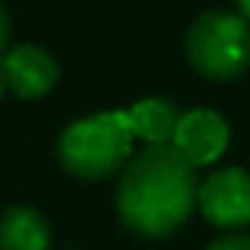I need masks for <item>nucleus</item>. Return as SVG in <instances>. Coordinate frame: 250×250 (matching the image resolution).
Instances as JSON below:
<instances>
[{
	"label": "nucleus",
	"instance_id": "nucleus-9",
	"mask_svg": "<svg viewBox=\"0 0 250 250\" xmlns=\"http://www.w3.org/2000/svg\"><path fill=\"white\" fill-rule=\"evenodd\" d=\"M209 250H250V238L247 235H227V238L212 241Z\"/></svg>",
	"mask_w": 250,
	"mask_h": 250
},
{
	"label": "nucleus",
	"instance_id": "nucleus-12",
	"mask_svg": "<svg viewBox=\"0 0 250 250\" xmlns=\"http://www.w3.org/2000/svg\"><path fill=\"white\" fill-rule=\"evenodd\" d=\"M0 91H3V80H0Z\"/></svg>",
	"mask_w": 250,
	"mask_h": 250
},
{
	"label": "nucleus",
	"instance_id": "nucleus-5",
	"mask_svg": "<svg viewBox=\"0 0 250 250\" xmlns=\"http://www.w3.org/2000/svg\"><path fill=\"white\" fill-rule=\"evenodd\" d=\"M59 77V68L53 62V56L36 44H18L12 50L3 53L0 59V80L3 85L24 97V100H33V97H42L53 88Z\"/></svg>",
	"mask_w": 250,
	"mask_h": 250
},
{
	"label": "nucleus",
	"instance_id": "nucleus-8",
	"mask_svg": "<svg viewBox=\"0 0 250 250\" xmlns=\"http://www.w3.org/2000/svg\"><path fill=\"white\" fill-rule=\"evenodd\" d=\"M50 227L30 206H12L0 218V250H47Z\"/></svg>",
	"mask_w": 250,
	"mask_h": 250
},
{
	"label": "nucleus",
	"instance_id": "nucleus-11",
	"mask_svg": "<svg viewBox=\"0 0 250 250\" xmlns=\"http://www.w3.org/2000/svg\"><path fill=\"white\" fill-rule=\"evenodd\" d=\"M235 3H238V9H241V18L250 21V0H235Z\"/></svg>",
	"mask_w": 250,
	"mask_h": 250
},
{
	"label": "nucleus",
	"instance_id": "nucleus-2",
	"mask_svg": "<svg viewBox=\"0 0 250 250\" xmlns=\"http://www.w3.org/2000/svg\"><path fill=\"white\" fill-rule=\"evenodd\" d=\"M133 130L127 112H103L83 118L65 130L59 142V162L83 180H100L118 171L130 156Z\"/></svg>",
	"mask_w": 250,
	"mask_h": 250
},
{
	"label": "nucleus",
	"instance_id": "nucleus-7",
	"mask_svg": "<svg viewBox=\"0 0 250 250\" xmlns=\"http://www.w3.org/2000/svg\"><path fill=\"white\" fill-rule=\"evenodd\" d=\"M124 112H127L133 136L145 139L147 145H171V139L177 133V124L183 118L180 109L162 97H145Z\"/></svg>",
	"mask_w": 250,
	"mask_h": 250
},
{
	"label": "nucleus",
	"instance_id": "nucleus-1",
	"mask_svg": "<svg viewBox=\"0 0 250 250\" xmlns=\"http://www.w3.org/2000/svg\"><path fill=\"white\" fill-rule=\"evenodd\" d=\"M200 197L194 165L174 145H150L130 159L118 183L121 221L142 235L180 229Z\"/></svg>",
	"mask_w": 250,
	"mask_h": 250
},
{
	"label": "nucleus",
	"instance_id": "nucleus-10",
	"mask_svg": "<svg viewBox=\"0 0 250 250\" xmlns=\"http://www.w3.org/2000/svg\"><path fill=\"white\" fill-rule=\"evenodd\" d=\"M6 44H9V15H6L3 6H0V59L6 53Z\"/></svg>",
	"mask_w": 250,
	"mask_h": 250
},
{
	"label": "nucleus",
	"instance_id": "nucleus-3",
	"mask_svg": "<svg viewBox=\"0 0 250 250\" xmlns=\"http://www.w3.org/2000/svg\"><path fill=\"white\" fill-rule=\"evenodd\" d=\"M188 59L209 80H232L250 68V24L235 12H206L186 39Z\"/></svg>",
	"mask_w": 250,
	"mask_h": 250
},
{
	"label": "nucleus",
	"instance_id": "nucleus-4",
	"mask_svg": "<svg viewBox=\"0 0 250 250\" xmlns=\"http://www.w3.org/2000/svg\"><path fill=\"white\" fill-rule=\"evenodd\" d=\"M197 200L215 227H244L250 224V174L241 168L218 171L203 183Z\"/></svg>",
	"mask_w": 250,
	"mask_h": 250
},
{
	"label": "nucleus",
	"instance_id": "nucleus-6",
	"mask_svg": "<svg viewBox=\"0 0 250 250\" xmlns=\"http://www.w3.org/2000/svg\"><path fill=\"white\" fill-rule=\"evenodd\" d=\"M229 142V127L227 121L212 112V109H191L180 118L177 133L171 139V145L197 168V165H209L215 162L224 147Z\"/></svg>",
	"mask_w": 250,
	"mask_h": 250
}]
</instances>
